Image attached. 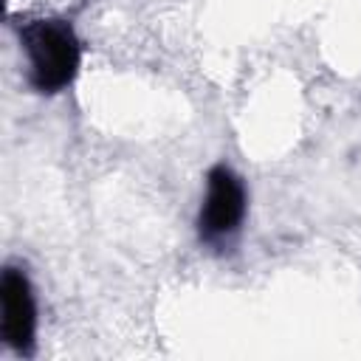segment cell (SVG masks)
<instances>
[{
  "instance_id": "6da1fadb",
  "label": "cell",
  "mask_w": 361,
  "mask_h": 361,
  "mask_svg": "<svg viewBox=\"0 0 361 361\" xmlns=\"http://www.w3.org/2000/svg\"><path fill=\"white\" fill-rule=\"evenodd\" d=\"M20 42L28 54V79L39 93H59L76 79L82 48L71 23L56 17L31 20L20 28Z\"/></svg>"
},
{
  "instance_id": "7a4b0ae2",
  "label": "cell",
  "mask_w": 361,
  "mask_h": 361,
  "mask_svg": "<svg viewBox=\"0 0 361 361\" xmlns=\"http://www.w3.org/2000/svg\"><path fill=\"white\" fill-rule=\"evenodd\" d=\"M245 217V186L226 166L217 164L206 175V197L197 214V237L209 245H220L240 231Z\"/></svg>"
},
{
  "instance_id": "3957f363",
  "label": "cell",
  "mask_w": 361,
  "mask_h": 361,
  "mask_svg": "<svg viewBox=\"0 0 361 361\" xmlns=\"http://www.w3.org/2000/svg\"><path fill=\"white\" fill-rule=\"evenodd\" d=\"M0 305H3V338L6 344L28 355L37 336V302L28 276L20 268H6L0 279Z\"/></svg>"
}]
</instances>
